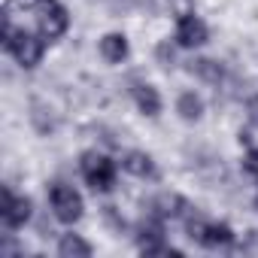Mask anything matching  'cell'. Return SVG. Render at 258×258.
Instances as JSON below:
<instances>
[{
  "instance_id": "obj_15",
  "label": "cell",
  "mask_w": 258,
  "mask_h": 258,
  "mask_svg": "<svg viewBox=\"0 0 258 258\" xmlns=\"http://www.w3.org/2000/svg\"><path fill=\"white\" fill-rule=\"evenodd\" d=\"M155 58H158L161 67H173V61H176V40H173V43H170V40H161V43L155 46Z\"/></svg>"
},
{
  "instance_id": "obj_4",
  "label": "cell",
  "mask_w": 258,
  "mask_h": 258,
  "mask_svg": "<svg viewBox=\"0 0 258 258\" xmlns=\"http://www.w3.org/2000/svg\"><path fill=\"white\" fill-rule=\"evenodd\" d=\"M34 216V201L28 195H13L10 185H4V201H0V222L7 231H22Z\"/></svg>"
},
{
  "instance_id": "obj_18",
  "label": "cell",
  "mask_w": 258,
  "mask_h": 258,
  "mask_svg": "<svg viewBox=\"0 0 258 258\" xmlns=\"http://www.w3.org/2000/svg\"><path fill=\"white\" fill-rule=\"evenodd\" d=\"M246 112H249V124H252V127H258V94L246 100Z\"/></svg>"
},
{
  "instance_id": "obj_3",
  "label": "cell",
  "mask_w": 258,
  "mask_h": 258,
  "mask_svg": "<svg viewBox=\"0 0 258 258\" xmlns=\"http://www.w3.org/2000/svg\"><path fill=\"white\" fill-rule=\"evenodd\" d=\"M4 49L16 58V64L19 67H25V70H34L40 61H43V52H46V37L43 34H31V31H16L7 43H4Z\"/></svg>"
},
{
  "instance_id": "obj_17",
  "label": "cell",
  "mask_w": 258,
  "mask_h": 258,
  "mask_svg": "<svg viewBox=\"0 0 258 258\" xmlns=\"http://www.w3.org/2000/svg\"><path fill=\"white\" fill-rule=\"evenodd\" d=\"M204 228H207V222L195 216V219H188V222H185V237H188V240H195V243L201 246V237H204Z\"/></svg>"
},
{
  "instance_id": "obj_5",
  "label": "cell",
  "mask_w": 258,
  "mask_h": 258,
  "mask_svg": "<svg viewBox=\"0 0 258 258\" xmlns=\"http://www.w3.org/2000/svg\"><path fill=\"white\" fill-rule=\"evenodd\" d=\"M37 31L46 40H61L70 31V13H67V7L58 4V0H46V4L40 7V16H37Z\"/></svg>"
},
{
  "instance_id": "obj_6",
  "label": "cell",
  "mask_w": 258,
  "mask_h": 258,
  "mask_svg": "<svg viewBox=\"0 0 258 258\" xmlns=\"http://www.w3.org/2000/svg\"><path fill=\"white\" fill-rule=\"evenodd\" d=\"M173 40H176L179 49H201V46H207V40H210V28H207V22H204L201 16L182 13V16L176 19Z\"/></svg>"
},
{
  "instance_id": "obj_12",
  "label": "cell",
  "mask_w": 258,
  "mask_h": 258,
  "mask_svg": "<svg viewBox=\"0 0 258 258\" xmlns=\"http://www.w3.org/2000/svg\"><path fill=\"white\" fill-rule=\"evenodd\" d=\"M204 112H207V106H204V97H201L198 91H182V94L176 97V115H179L182 121L195 124V121L204 118Z\"/></svg>"
},
{
  "instance_id": "obj_8",
  "label": "cell",
  "mask_w": 258,
  "mask_h": 258,
  "mask_svg": "<svg viewBox=\"0 0 258 258\" xmlns=\"http://www.w3.org/2000/svg\"><path fill=\"white\" fill-rule=\"evenodd\" d=\"M131 97L137 103V109L146 115V118H158L161 109H164V100H161V91L152 85V82H137L131 88Z\"/></svg>"
},
{
  "instance_id": "obj_20",
  "label": "cell",
  "mask_w": 258,
  "mask_h": 258,
  "mask_svg": "<svg viewBox=\"0 0 258 258\" xmlns=\"http://www.w3.org/2000/svg\"><path fill=\"white\" fill-rule=\"evenodd\" d=\"M252 207H255V210H258V195H255V201H252Z\"/></svg>"
},
{
  "instance_id": "obj_10",
  "label": "cell",
  "mask_w": 258,
  "mask_h": 258,
  "mask_svg": "<svg viewBox=\"0 0 258 258\" xmlns=\"http://www.w3.org/2000/svg\"><path fill=\"white\" fill-rule=\"evenodd\" d=\"M152 213L158 216V219H179V216H185L188 213V201L182 198V195H176V191H161V195H155V201H152Z\"/></svg>"
},
{
  "instance_id": "obj_19",
  "label": "cell",
  "mask_w": 258,
  "mask_h": 258,
  "mask_svg": "<svg viewBox=\"0 0 258 258\" xmlns=\"http://www.w3.org/2000/svg\"><path fill=\"white\" fill-rule=\"evenodd\" d=\"M19 4H22V7H43L46 0H19Z\"/></svg>"
},
{
  "instance_id": "obj_14",
  "label": "cell",
  "mask_w": 258,
  "mask_h": 258,
  "mask_svg": "<svg viewBox=\"0 0 258 258\" xmlns=\"http://www.w3.org/2000/svg\"><path fill=\"white\" fill-rule=\"evenodd\" d=\"M188 73L198 76V79H204V82H210V85H219L225 79V67L219 61H213V58H195V61H188Z\"/></svg>"
},
{
  "instance_id": "obj_9",
  "label": "cell",
  "mask_w": 258,
  "mask_h": 258,
  "mask_svg": "<svg viewBox=\"0 0 258 258\" xmlns=\"http://www.w3.org/2000/svg\"><path fill=\"white\" fill-rule=\"evenodd\" d=\"M97 52H100V58H103L106 64H121L127 55H131V43H127V37H124V34L109 31V34H103V37H100Z\"/></svg>"
},
{
  "instance_id": "obj_13",
  "label": "cell",
  "mask_w": 258,
  "mask_h": 258,
  "mask_svg": "<svg viewBox=\"0 0 258 258\" xmlns=\"http://www.w3.org/2000/svg\"><path fill=\"white\" fill-rule=\"evenodd\" d=\"M91 252H94V246H91L82 234L67 231V234L58 237V255H61V258H88Z\"/></svg>"
},
{
  "instance_id": "obj_11",
  "label": "cell",
  "mask_w": 258,
  "mask_h": 258,
  "mask_svg": "<svg viewBox=\"0 0 258 258\" xmlns=\"http://www.w3.org/2000/svg\"><path fill=\"white\" fill-rule=\"evenodd\" d=\"M234 240H237V234H234V228L228 222H207L201 246L204 249H231Z\"/></svg>"
},
{
  "instance_id": "obj_1",
  "label": "cell",
  "mask_w": 258,
  "mask_h": 258,
  "mask_svg": "<svg viewBox=\"0 0 258 258\" xmlns=\"http://www.w3.org/2000/svg\"><path fill=\"white\" fill-rule=\"evenodd\" d=\"M79 173L85 179V185L97 195H106L115 188V176H118V167L109 155L97 152V149H88L79 155Z\"/></svg>"
},
{
  "instance_id": "obj_7",
  "label": "cell",
  "mask_w": 258,
  "mask_h": 258,
  "mask_svg": "<svg viewBox=\"0 0 258 258\" xmlns=\"http://www.w3.org/2000/svg\"><path fill=\"white\" fill-rule=\"evenodd\" d=\"M121 170L127 176H134V179H155L158 176V167H155V158L143 149H131V152H124L121 155Z\"/></svg>"
},
{
  "instance_id": "obj_16",
  "label": "cell",
  "mask_w": 258,
  "mask_h": 258,
  "mask_svg": "<svg viewBox=\"0 0 258 258\" xmlns=\"http://www.w3.org/2000/svg\"><path fill=\"white\" fill-rule=\"evenodd\" d=\"M243 173L258 182V146H249V149L243 152Z\"/></svg>"
},
{
  "instance_id": "obj_2",
  "label": "cell",
  "mask_w": 258,
  "mask_h": 258,
  "mask_svg": "<svg viewBox=\"0 0 258 258\" xmlns=\"http://www.w3.org/2000/svg\"><path fill=\"white\" fill-rule=\"evenodd\" d=\"M49 207H52V216L61 225H76L85 216L82 195L73 185H67V182H52V188H49Z\"/></svg>"
}]
</instances>
